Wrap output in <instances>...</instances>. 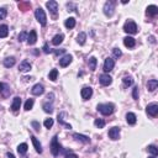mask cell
<instances>
[{"label":"cell","mask_w":158,"mask_h":158,"mask_svg":"<svg viewBox=\"0 0 158 158\" xmlns=\"http://www.w3.org/2000/svg\"><path fill=\"white\" fill-rule=\"evenodd\" d=\"M35 16H36V20H37L40 24H41L42 26H46V24H47V17H46V14H45V11H43L42 8H37V9H36Z\"/></svg>","instance_id":"obj_1"},{"label":"cell","mask_w":158,"mask_h":158,"mask_svg":"<svg viewBox=\"0 0 158 158\" xmlns=\"http://www.w3.org/2000/svg\"><path fill=\"white\" fill-rule=\"evenodd\" d=\"M124 31L127 32V33H131V35H135L138 32V27L136 25V22H133L132 20H129V21L125 22L124 25Z\"/></svg>","instance_id":"obj_2"},{"label":"cell","mask_w":158,"mask_h":158,"mask_svg":"<svg viewBox=\"0 0 158 158\" xmlns=\"http://www.w3.org/2000/svg\"><path fill=\"white\" fill-rule=\"evenodd\" d=\"M98 111H100L103 115H110L114 112V105L112 104H99Z\"/></svg>","instance_id":"obj_3"},{"label":"cell","mask_w":158,"mask_h":158,"mask_svg":"<svg viewBox=\"0 0 158 158\" xmlns=\"http://www.w3.org/2000/svg\"><path fill=\"white\" fill-rule=\"evenodd\" d=\"M61 148H62L61 145L58 143V137L54 136L52 138V142H51V152H52V154L53 156H58L59 152H61Z\"/></svg>","instance_id":"obj_4"},{"label":"cell","mask_w":158,"mask_h":158,"mask_svg":"<svg viewBox=\"0 0 158 158\" xmlns=\"http://www.w3.org/2000/svg\"><path fill=\"white\" fill-rule=\"evenodd\" d=\"M46 6L50 10V12L52 14V16L56 19L57 17V11H58V4H57V2H54V0H50V2L46 3Z\"/></svg>","instance_id":"obj_5"},{"label":"cell","mask_w":158,"mask_h":158,"mask_svg":"<svg viewBox=\"0 0 158 158\" xmlns=\"http://www.w3.org/2000/svg\"><path fill=\"white\" fill-rule=\"evenodd\" d=\"M115 2H106L104 5V14L109 17H111L114 15V9H115Z\"/></svg>","instance_id":"obj_6"},{"label":"cell","mask_w":158,"mask_h":158,"mask_svg":"<svg viewBox=\"0 0 158 158\" xmlns=\"http://www.w3.org/2000/svg\"><path fill=\"white\" fill-rule=\"evenodd\" d=\"M81 95L83 98V100H88V99H90L91 95H93V89L90 87H84L81 91Z\"/></svg>","instance_id":"obj_7"},{"label":"cell","mask_w":158,"mask_h":158,"mask_svg":"<svg viewBox=\"0 0 158 158\" xmlns=\"http://www.w3.org/2000/svg\"><path fill=\"white\" fill-rule=\"evenodd\" d=\"M146 111L149 116L152 117H156L157 114H158V105L157 104H149L147 108H146Z\"/></svg>","instance_id":"obj_8"},{"label":"cell","mask_w":158,"mask_h":158,"mask_svg":"<svg viewBox=\"0 0 158 158\" xmlns=\"http://www.w3.org/2000/svg\"><path fill=\"white\" fill-rule=\"evenodd\" d=\"M109 137L111 140H117L118 137H120V127H111L109 130Z\"/></svg>","instance_id":"obj_9"},{"label":"cell","mask_w":158,"mask_h":158,"mask_svg":"<svg viewBox=\"0 0 158 158\" xmlns=\"http://www.w3.org/2000/svg\"><path fill=\"white\" fill-rule=\"evenodd\" d=\"M99 79H100V84L104 85V87L110 85V84L112 83V78H111L109 74H101Z\"/></svg>","instance_id":"obj_10"},{"label":"cell","mask_w":158,"mask_h":158,"mask_svg":"<svg viewBox=\"0 0 158 158\" xmlns=\"http://www.w3.org/2000/svg\"><path fill=\"white\" fill-rule=\"evenodd\" d=\"M72 59H73V57H72L70 54L63 56L61 59H59V66H61V67H67V66H69V63L72 62Z\"/></svg>","instance_id":"obj_11"},{"label":"cell","mask_w":158,"mask_h":158,"mask_svg":"<svg viewBox=\"0 0 158 158\" xmlns=\"http://www.w3.org/2000/svg\"><path fill=\"white\" fill-rule=\"evenodd\" d=\"M114 66H115V62L112 58H106L105 62H104V70L105 72H111L114 69Z\"/></svg>","instance_id":"obj_12"},{"label":"cell","mask_w":158,"mask_h":158,"mask_svg":"<svg viewBox=\"0 0 158 158\" xmlns=\"http://www.w3.org/2000/svg\"><path fill=\"white\" fill-rule=\"evenodd\" d=\"M31 93H32L33 95H42V94L45 93V88H43L42 84H36V85H33V88L31 89Z\"/></svg>","instance_id":"obj_13"},{"label":"cell","mask_w":158,"mask_h":158,"mask_svg":"<svg viewBox=\"0 0 158 158\" xmlns=\"http://www.w3.org/2000/svg\"><path fill=\"white\" fill-rule=\"evenodd\" d=\"M20 106H21V99H20L19 96H15L14 100H12V104H11V110L14 112H17Z\"/></svg>","instance_id":"obj_14"},{"label":"cell","mask_w":158,"mask_h":158,"mask_svg":"<svg viewBox=\"0 0 158 158\" xmlns=\"http://www.w3.org/2000/svg\"><path fill=\"white\" fill-rule=\"evenodd\" d=\"M19 70L22 72V73H26V72L31 70V63L29 61H22L19 66Z\"/></svg>","instance_id":"obj_15"},{"label":"cell","mask_w":158,"mask_h":158,"mask_svg":"<svg viewBox=\"0 0 158 158\" xmlns=\"http://www.w3.org/2000/svg\"><path fill=\"white\" fill-rule=\"evenodd\" d=\"M73 137L75 138L77 141H81L83 143H89L90 142V138L88 136H84V135H81V133H74Z\"/></svg>","instance_id":"obj_16"},{"label":"cell","mask_w":158,"mask_h":158,"mask_svg":"<svg viewBox=\"0 0 158 158\" xmlns=\"http://www.w3.org/2000/svg\"><path fill=\"white\" fill-rule=\"evenodd\" d=\"M31 141H32V143H33V146H35V149H36V152L37 153H42V146H41V143L38 142V140L33 136V135H31Z\"/></svg>","instance_id":"obj_17"},{"label":"cell","mask_w":158,"mask_h":158,"mask_svg":"<svg viewBox=\"0 0 158 158\" xmlns=\"http://www.w3.org/2000/svg\"><path fill=\"white\" fill-rule=\"evenodd\" d=\"M124 45H125L126 47H129V48H132V47H135L136 41H135V38H133V37L127 36V37L124 38Z\"/></svg>","instance_id":"obj_18"},{"label":"cell","mask_w":158,"mask_h":158,"mask_svg":"<svg viewBox=\"0 0 158 158\" xmlns=\"http://www.w3.org/2000/svg\"><path fill=\"white\" fill-rule=\"evenodd\" d=\"M36 41H37V33H36L35 30H32V31L30 32V35L27 36V43H29V45H35Z\"/></svg>","instance_id":"obj_19"},{"label":"cell","mask_w":158,"mask_h":158,"mask_svg":"<svg viewBox=\"0 0 158 158\" xmlns=\"http://www.w3.org/2000/svg\"><path fill=\"white\" fill-rule=\"evenodd\" d=\"M126 121H127L129 125H135L137 122V117H136V115L133 112H129L126 115Z\"/></svg>","instance_id":"obj_20"},{"label":"cell","mask_w":158,"mask_h":158,"mask_svg":"<svg viewBox=\"0 0 158 158\" xmlns=\"http://www.w3.org/2000/svg\"><path fill=\"white\" fill-rule=\"evenodd\" d=\"M157 87H158V81H157V79H151V81H148L147 88H148L149 91H154L157 89Z\"/></svg>","instance_id":"obj_21"},{"label":"cell","mask_w":158,"mask_h":158,"mask_svg":"<svg viewBox=\"0 0 158 158\" xmlns=\"http://www.w3.org/2000/svg\"><path fill=\"white\" fill-rule=\"evenodd\" d=\"M146 14H147L148 16H156V15L158 14V8H157L156 5H149V6L147 8V10H146Z\"/></svg>","instance_id":"obj_22"},{"label":"cell","mask_w":158,"mask_h":158,"mask_svg":"<svg viewBox=\"0 0 158 158\" xmlns=\"http://www.w3.org/2000/svg\"><path fill=\"white\" fill-rule=\"evenodd\" d=\"M63 38H64V36L62 35V33H59V35H56L53 38H52V43L54 45V46H58V45H61L62 42H63Z\"/></svg>","instance_id":"obj_23"},{"label":"cell","mask_w":158,"mask_h":158,"mask_svg":"<svg viewBox=\"0 0 158 158\" xmlns=\"http://www.w3.org/2000/svg\"><path fill=\"white\" fill-rule=\"evenodd\" d=\"M9 35V27L8 25H2L0 26V38H4Z\"/></svg>","instance_id":"obj_24"},{"label":"cell","mask_w":158,"mask_h":158,"mask_svg":"<svg viewBox=\"0 0 158 158\" xmlns=\"http://www.w3.org/2000/svg\"><path fill=\"white\" fill-rule=\"evenodd\" d=\"M14 64H15V58L14 57H8V58L4 59V66L6 68H11Z\"/></svg>","instance_id":"obj_25"},{"label":"cell","mask_w":158,"mask_h":158,"mask_svg":"<svg viewBox=\"0 0 158 158\" xmlns=\"http://www.w3.org/2000/svg\"><path fill=\"white\" fill-rule=\"evenodd\" d=\"M85 40H87V35L84 32H81V33L77 36V42L79 45H84L85 43Z\"/></svg>","instance_id":"obj_26"},{"label":"cell","mask_w":158,"mask_h":158,"mask_svg":"<svg viewBox=\"0 0 158 158\" xmlns=\"http://www.w3.org/2000/svg\"><path fill=\"white\" fill-rule=\"evenodd\" d=\"M64 25H66L67 29H73V27L75 26V19H74V17H69V19H67V20H66V22H64Z\"/></svg>","instance_id":"obj_27"},{"label":"cell","mask_w":158,"mask_h":158,"mask_svg":"<svg viewBox=\"0 0 158 158\" xmlns=\"http://www.w3.org/2000/svg\"><path fill=\"white\" fill-rule=\"evenodd\" d=\"M30 6H31V3H30V2H21V3H19V9L22 10V11L29 10Z\"/></svg>","instance_id":"obj_28"},{"label":"cell","mask_w":158,"mask_h":158,"mask_svg":"<svg viewBox=\"0 0 158 158\" xmlns=\"http://www.w3.org/2000/svg\"><path fill=\"white\" fill-rule=\"evenodd\" d=\"M96 64H98V61H96V58L95 57H90L89 58V68L90 70H95L96 69Z\"/></svg>","instance_id":"obj_29"},{"label":"cell","mask_w":158,"mask_h":158,"mask_svg":"<svg viewBox=\"0 0 158 158\" xmlns=\"http://www.w3.org/2000/svg\"><path fill=\"white\" fill-rule=\"evenodd\" d=\"M27 148H29L27 143H21V145H19V147H17V152L20 154H25L27 152Z\"/></svg>","instance_id":"obj_30"},{"label":"cell","mask_w":158,"mask_h":158,"mask_svg":"<svg viewBox=\"0 0 158 158\" xmlns=\"http://www.w3.org/2000/svg\"><path fill=\"white\" fill-rule=\"evenodd\" d=\"M122 83H124V85H125V87H131V85H132V83H133V79H132L131 77H124V79H122Z\"/></svg>","instance_id":"obj_31"},{"label":"cell","mask_w":158,"mask_h":158,"mask_svg":"<svg viewBox=\"0 0 158 158\" xmlns=\"http://www.w3.org/2000/svg\"><path fill=\"white\" fill-rule=\"evenodd\" d=\"M57 77H58V70H57V69H52V70L50 72V74H48V78L51 79L52 82H54V81H56Z\"/></svg>","instance_id":"obj_32"},{"label":"cell","mask_w":158,"mask_h":158,"mask_svg":"<svg viewBox=\"0 0 158 158\" xmlns=\"http://www.w3.org/2000/svg\"><path fill=\"white\" fill-rule=\"evenodd\" d=\"M42 108H43V110H45V112H47V114H52V112H53V106H52V104H48V103H45Z\"/></svg>","instance_id":"obj_33"},{"label":"cell","mask_w":158,"mask_h":158,"mask_svg":"<svg viewBox=\"0 0 158 158\" xmlns=\"http://www.w3.org/2000/svg\"><path fill=\"white\" fill-rule=\"evenodd\" d=\"M33 104H35V100L33 99H27V101L25 103V110H31L32 109V106H33Z\"/></svg>","instance_id":"obj_34"},{"label":"cell","mask_w":158,"mask_h":158,"mask_svg":"<svg viewBox=\"0 0 158 158\" xmlns=\"http://www.w3.org/2000/svg\"><path fill=\"white\" fill-rule=\"evenodd\" d=\"M63 116H64V114H63V112L58 115V122H59V124H62V125H64V126H67L68 129H72V126H70L69 124H66V122H64V120H63Z\"/></svg>","instance_id":"obj_35"},{"label":"cell","mask_w":158,"mask_h":158,"mask_svg":"<svg viewBox=\"0 0 158 158\" xmlns=\"http://www.w3.org/2000/svg\"><path fill=\"white\" fill-rule=\"evenodd\" d=\"M94 124H95V126L99 127V129H103V127L105 126V121L101 120V118H96V120L94 121Z\"/></svg>","instance_id":"obj_36"},{"label":"cell","mask_w":158,"mask_h":158,"mask_svg":"<svg viewBox=\"0 0 158 158\" xmlns=\"http://www.w3.org/2000/svg\"><path fill=\"white\" fill-rule=\"evenodd\" d=\"M27 36H29L27 32H26V31H22L21 33L19 35V42H24L25 40H27Z\"/></svg>","instance_id":"obj_37"},{"label":"cell","mask_w":158,"mask_h":158,"mask_svg":"<svg viewBox=\"0 0 158 158\" xmlns=\"http://www.w3.org/2000/svg\"><path fill=\"white\" fill-rule=\"evenodd\" d=\"M148 152H151V153H152V156H157V154H158V149H157V147H156V146H153V145L148 146Z\"/></svg>","instance_id":"obj_38"},{"label":"cell","mask_w":158,"mask_h":158,"mask_svg":"<svg viewBox=\"0 0 158 158\" xmlns=\"http://www.w3.org/2000/svg\"><path fill=\"white\" fill-rule=\"evenodd\" d=\"M43 125H45L47 129H51V127L53 126V118H46L45 122H43Z\"/></svg>","instance_id":"obj_39"},{"label":"cell","mask_w":158,"mask_h":158,"mask_svg":"<svg viewBox=\"0 0 158 158\" xmlns=\"http://www.w3.org/2000/svg\"><path fill=\"white\" fill-rule=\"evenodd\" d=\"M112 53H114V56H115L116 58H118V57L122 56V52L120 51V48H114V50H112Z\"/></svg>","instance_id":"obj_40"},{"label":"cell","mask_w":158,"mask_h":158,"mask_svg":"<svg viewBox=\"0 0 158 158\" xmlns=\"http://www.w3.org/2000/svg\"><path fill=\"white\" fill-rule=\"evenodd\" d=\"M6 15H8V11H6V9H4V8H2V9H0V20L5 19V17H6Z\"/></svg>","instance_id":"obj_41"},{"label":"cell","mask_w":158,"mask_h":158,"mask_svg":"<svg viewBox=\"0 0 158 158\" xmlns=\"http://www.w3.org/2000/svg\"><path fill=\"white\" fill-rule=\"evenodd\" d=\"M132 96H133V99H135V100H137V99H138V87H135V88H133Z\"/></svg>","instance_id":"obj_42"},{"label":"cell","mask_w":158,"mask_h":158,"mask_svg":"<svg viewBox=\"0 0 158 158\" xmlns=\"http://www.w3.org/2000/svg\"><path fill=\"white\" fill-rule=\"evenodd\" d=\"M32 126L35 127L36 131H40V124H38L37 121H32Z\"/></svg>","instance_id":"obj_43"},{"label":"cell","mask_w":158,"mask_h":158,"mask_svg":"<svg viewBox=\"0 0 158 158\" xmlns=\"http://www.w3.org/2000/svg\"><path fill=\"white\" fill-rule=\"evenodd\" d=\"M64 51H66V50H53V53H54L56 56H58V54H61V53H64Z\"/></svg>","instance_id":"obj_44"},{"label":"cell","mask_w":158,"mask_h":158,"mask_svg":"<svg viewBox=\"0 0 158 158\" xmlns=\"http://www.w3.org/2000/svg\"><path fill=\"white\" fill-rule=\"evenodd\" d=\"M50 51H51V50L48 48V45L45 43V46H43V52H45V53H50Z\"/></svg>","instance_id":"obj_45"},{"label":"cell","mask_w":158,"mask_h":158,"mask_svg":"<svg viewBox=\"0 0 158 158\" xmlns=\"http://www.w3.org/2000/svg\"><path fill=\"white\" fill-rule=\"evenodd\" d=\"M66 158H78V156H77V154H74V153H69V154H67V156H66Z\"/></svg>","instance_id":"obj_46"},{"label":"cell","mask_w":158,"mask_h":158,"mask_svg":"<svg viewBox=\"0 0 158 158\" xmlns=\"http://www.w3.org/2000/svg\"><path fill=\"white\" fill-rule=\"evenodd\" d=\"M53 98H54V94H53V93H51V94L47 95V99H48V100H51V101L53 100Z\"/></svg>","instance_id":"obj_47"},{"label":"cell","mask_w":158,"mask_h":158,"mask_svg":"<svg viewBox=\"0 0 158 158\" xmlns=\"http://www.w3.org/2000/svg\"><path fill=\"white\" fill-rule=\"evenodd\" d=\"M149 41H151L152 43H156V41H154V37H153V36H151V37H149Z\"/></svg>","instance_id":"obj_48"},{"label":"cell","mask_w":158,"mask_h":158,"mask_svg":"<svg viewBox=\"0 0 158 158\" xmlns=\"http://www.w3.org/2000/svg\"><path fill=\"white\" fill-rule=\"evenodd\" d=\"M8 158H15V156H14L12 153H10V152H9V153H8Z\"/></svg>","instance_id":"obj_49"},{"label":"cell","mask_w":158,"mask_h":158,"mask_svg":"<svg viewBox=\"0 0 158 158\" xmlns=\"http://www.w3.org/2000/svg\"><path fill=\"white\" fill-rule=\"evenodd\" d=\"M4 87V84H2V83H0V90H2V88Z\"/></svg>","instance_id":"obj_50"},{"label":"cell","mask_w":158,"mask_h":158,"mask_svg":"<svg viewBox=\"0 0 158 158\" xmlns=\"http://www.w3.org/2000/svg\"><path fill=\"white\" fill-rule=\"evenodd\" d=\"M148 158H156V156H151V157H148Z\"/></svg>","instance_id":"obj_51"}]
</instances>
